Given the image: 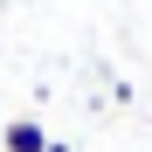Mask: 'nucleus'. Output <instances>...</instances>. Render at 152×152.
<instances>
[{
  "label": "nucleus",
  "mask_w": 152,
  "mask_h": 152,
  "mask_svg": "<svg viewBox=\"0 0 152 152\" xmlns=\"http://www.w3.org/2000/svg\"><path fill=\"white\" fill-rule=\"evenodd\" d=\"M0 145H7V152H48V132H42L35 118H14L7 132H0Z\"/></svg>",
  "instance_id": "1"
},
{
  "label": "nucleus",
  "mask_w": 152,
  "mask_h": 152,
  "mask_svg": "<svg viewBox=\"0 0 152 152\" xmlns=\"http://www.w3.org/2000/svg\"><path fill=\"white\" fill-rule=\"evenodd\" d=\"M48 152H69V145H56V138H48Z\"/></svg>",
  "instance_id": "2"
}]
</instances>
